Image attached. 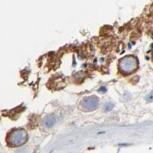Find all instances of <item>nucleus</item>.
Wrapping results in <instances>:
<instances>
[{
	"mask_svg": "<svg viewBox=\"0 0 153 153\" xmlns=\"http://www.w3.org/2000/svg\"><path fill=\"white\" fill-rule=\"evenodd\" d=\"M139 65L138 59L133 55H128L122 57L119 61V67L121 73L124 74H130L136 71Z\"/></svg>",
	"mask_w": 153,
	"mask_h": 153,
	"instance_id": "nucleus-1",
	"label": "nucleus"
},
{
	"mask_svg": "<svg viewBox=\"0 0 153 153\" xmlns=\"http://www.w3.org/2000/svg\"><path fill=\"white\" fill-rule=\"evenodd\" d=\"M9 145L12 146H19L26 143L28 140V134L22 129H18L12 131L8 135V139Z\"/></svg>",
	"mask_w": 153,
	"mask_h": 153,
	"instance_id": "nucleus-2",
	"label": "nucleus"
},
{
	"mask_svg": "<svg viewBox=\"0 0 153 153\" xmlns=\"http://www.w3.org/2000/svg\"><path fill=\"white\" fill-rule=\"evenodd\" d=\"M99 100L97 97L94 96H90L85 97L82 101V106L86 111H93L97 107Z\"/></svg>",
	"mask_w": 153,
	"mask_h": 153,
	"instance_id": "nucleus-3",
	"label": "nucleus"
},
{
	"mask_svg": "<svg viewBox=\"0 0 153 153\" xmlns=\"http://www.w3.org/2000/svg\"><path fill=\"white\" fill-rule=\"evenodd\" d=\"M55 122H56V118H55V116H50L45 118V121H44V124H45V126L49 128V127H51L52 126H54Z\"/></svg>",
	"mask_w": 153,
	"mask_h": 153,
	"instance_id": "nucleus-4",
	"label": "nucleus"
},
{
	"mask_svg": "<svg viewBox=\"0 0 153 153\" xmlns=\"http://www.w3.org/2000/svg\"><path fill=\"white\" fill-rule=\"evenodd\" d=\"M113 107H114V104L112 103H110V102L106 103L104 104L103 110H104V111L107 112V111H110V110H112Z\"/></svg>",
	"mask_w": 153,
	"mask_h": 153,
	"instance_id": "nucleus-5",
	"label": "nucleus"
},
{
	"mask_svg": "<svg viewBox=\"0 0 153 153\" xmlns=\"http://www.w3.org/2000/svg\"><path fill=\"white\" fill-rule=\"evenodd\" d=\"M145 100H146L147 102L149 103L153 102V90L147 95L146 97H145Z\"/></svg>",
	"mask_w": 153,
	"mask_h": 153,
	"instance_id": "nucleus-6",
	"label": "nucleus"
},
{
	"mask_svg": "<svg viewBox=\"0 0 153 153\" xmlns=\"http://www.w3.org/2000/svg\"><path fill=\"white\" fill-rule=\"evenodd\" d=\"M99 92H100V93H106V87H101L100 89V90H99Z\"/></svg>",
	"mask_w": 153,
	"mask_h": 153,
	"instance_id": "nucleus-7",
	"label": "nucleus"
},
{
	"mask_svg": "<svg viewBox=\"0 0 153 153\" xmlns=\"http://www.w3.org/2000/svg\"><path fill=\"white\" fill-rule=\"evenodd\" d=\"M152 54H153V51H152Z\"/></svg>",
	"mask_w": 153,
	"mask_h": 153,
	"instance_id": "nucleus-8",
	"label": "nucleus"
}]
</instances>
